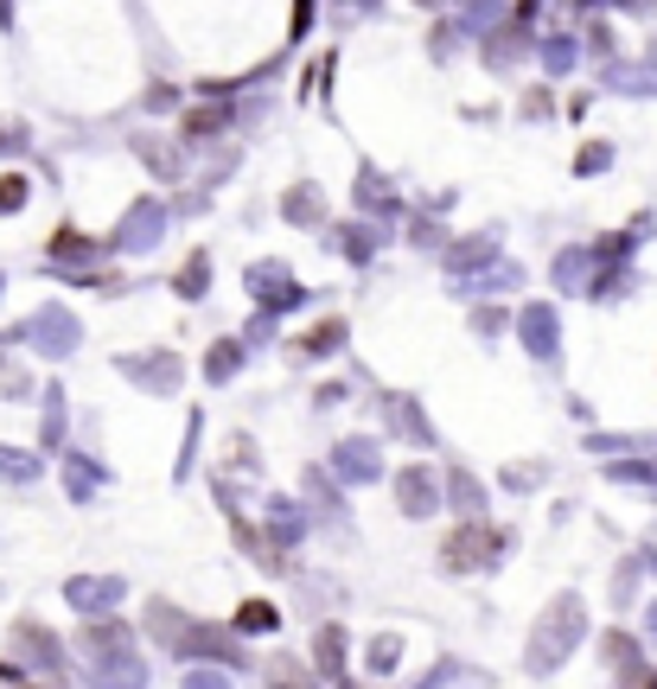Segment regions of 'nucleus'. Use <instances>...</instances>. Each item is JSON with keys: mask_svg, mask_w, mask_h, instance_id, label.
<instances>
[{"mask_svg": "<svg viewBox=\"0 0 657 689\" xmlns=\"http://www.w3.org/2000/svg\"><path fill=\"white\" fill-rule=\"evenodd\" d=\"M651 632H657V612H651Z\"/></svg>", "mask_w": 657, "mask_h": 689, "instance_id": "6e6552de", "label": "nucleus"}, {"mask_svg": "<svg viewBox=\"0 0 657 689\" xmlns=\"http://www.w3.org/2000/svg\"><path fill=\"white\" fill-rule=\"evenodd\" d=\"M71 600L83 612H102V607H115V600H122V581H71Z\"/></svg>", "mask_w": 657, "mask_h": 689, "instance_id": "f03ea898", "label": "nucleus"}, {"mask_svg": "<svg viewBox=\"0 0 657 689\" xmlns=\"http://www.w3.org/2000/svg\"><path fill=\"white\" fill-rule=\"evenodd\" d=\"M403 505L408 510H434V485L422 479V473H408V479H403Z\"/></svg>", "mask_w": 657, "mask_h": 689, "instance_id": "7ed1b4c3", "label": "nucleus"}, {"mask_svg": "<svg viewBox=\"0 0 657 689\" xmlns=\"http://www.w3.org/2000/svg\"><path fill=\"white\" fill-rule=\"evenodd\" d=\"M185 689H230L224 677H185Z\"/></svg>", "mask_w": 657, "mask_h": 689, "instance_id": "0eeeda50", "label": "nucleus"}, {"mask_svg": "<svg viewBox=\"0 0 657 689\" xmlns=\"http://www.w3.org/2000/svg\"><path fill=\"white\" fill-rule=\"evenodd\" d=\"M20 199H26V185H20V179H0V211H13Z\"/></svg>", "mask_w": 657, "mask_h": 689, "instance_id": "423d86ee", "label": "nucleus"}, {"mask_svg": "<svg viewBox=\"0 0 657 689\" xmlns=\"http://www.w3.org/2000/svg\"><path fill=\"white\" fill-rule=\"evenodd\" d=\"M275 619H281L275 607H243V619H236V626H243V632H275Z\"/></svg>", "mask_w": 657, "mask_h": 689, "instance_id": "20e7f679", "label": "nucleus"}, {"mask_svg": "<svg viewBox=\"0 0 657 689\" xmlns=\"http://www.w3.org/2000/svg\"><path fill=\"white\" fill-rule=\"evenodd\" d=\"M582 638V607L575 600H556L549 607V619L536 626V638H530V670H556L562 658H568V645Z\"/></svg>", "mask_w": 657, "mask_h": 689, "instance_id": "f257e3e1", "label": "nucleus"}, {"mask_svg": "<svg viewBox=\"0 0 657 689\" xmlns=\"http://www.w3.org/2000/svg\"><path fill=\"white\" fill-rule=\"evenodd\" d=\"M275 683H281V689H320V683H306L301 670H287V663H275Z\"/></svg>", "mask_w": 657, "mask_h": 689, "instance_id": "39448f33", "label": "nucleus"}]
</instances>
